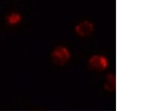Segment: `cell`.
<instances>
[{
    "instance_id": "obj_2",
    "label": "cell",
    "mask_w": 150,
    "mask_h": 111,
    "mask_svg": "<svg viewBox=\"0 0 150 111\" xmlns=\"http://www.w3.org/2000/svg\"><path fill=\"white\" fill-rule=\"evenodd\" d=\"M108 65L107 58L100 55L93 56L89 61V66L93 70L101 71L105 70Z\"/></svg>"
},
{
    "instance_id": "obj_1",
    "label": "cell",
    "mask_w": 150,
    "mask_h": 111,
    "mask_svg": "<svg viewBox=\"0 0 150 111\" xmlns=\"http://www.w3.org/2000/svg\"><path fill=\"white\" fill-rule=\"evenodd\" d=\"M70 57V53L68 50L63 46L57 47L52 53L53 62L56 65H64Z\"/></svg>"
},
{
    "instance_id": "obj_3",
    "label": "cell",
    "mask_w": 150,
    "mask_h": 111,
    "mask_svg": "<svg viewBox=\"0 0 150 111\" xmlns=\"http://www.w3.org/2000/svg\"><path fill=\"white\" fill-rule=\"evenodd\" d=\"M94 29L93 24L88 21H85L78 24L75 30L78 34L82 36H87L92 33Z\"/></svg>"
},
{
    "instance_id": "obj_4",
    "label": "cell",
    "mask_w": 150,
    "mask_h": 111,
    "mask_svg": "<svg viewBox=\"0 0 150 111\" xmlns=\"http://www.w3.org/2000/svg\"><path fill=\"white\" fill-rule=\"evenodd\" d=\"M106 83L104 87L108 91L114 90L116 89V77L115 76L109 74L106 77Z\"/></svg>"
},
{
    "instance_id": "obj_5",
    "label": "cell",
    "mask_w": 150,
    "mask_h": 111,
    "mask_svg": "<svg viewBox=\"0 0 150 111\" xmlns=\"http://www.w3.org/2000/svg\"><path fill=\"white\" fill-rule=\"evenodd\" d=\"M20 20V15L17 14H11L8 18V22L11 24H17Z\"/></svg>"
}]
</instances>
